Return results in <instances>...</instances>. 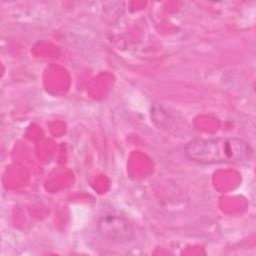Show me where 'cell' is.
<instances>
[{"instance_id": "cell-1", "label": "cell", "mask_w": 256, "mask_h": 256, "mask_svg": "<svg viewBox=\"0 0 256 256\" xmlns=\"http://www.w3.org/2000/svg\"><path fill=\"white\" fill-rule=\"evenodd\" d=\"M252 149L247 142L235 137L195 139L185 146V155L203 164L242 163L250 158Z\"/></svg>"}, {"instance_id": "cell-2", "label": "cell", "mask_w": 256, "mask_h": 256, "mask_svg": "<svg viewBox=\"0 0 256 256\" xmlns=\"http://www.w3.org/2000/svg\"><path fill=\"white\" fill-rule=\"evenodd\" d=\"M100 235L116 243L129 241L133 236V231L127 220L118 216H107L102 218L98 223Z\"/></svg>"}]
</instances>
